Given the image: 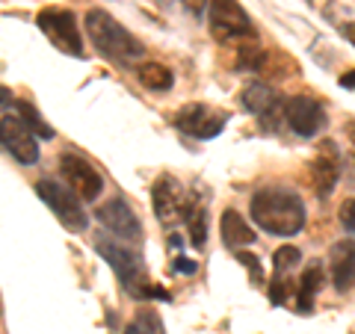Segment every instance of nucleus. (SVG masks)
<instances>
[{
  "label": "nucleus",
  "instance_id": "f257e3e1",
  "mask_svg": "<svg viewBox=\"0 0 355 334\" xmlns=\"http://www.w3.org/2000/svg\"><path fill=\"white\" fill-rule=\"evenodd\" d=\"M252 219L275 237H293L305 228V202L291 189H261L252 195Z\"/></svg>",
  "mask_w": 355,
  "mask_h": 334
},
{
  "label": "nucleus",
  "instance_id": "f03ea898",
  "mask_svg": "<svg viewBox=\"0 0 355 334\" xmlns=\"http://www.w3.org/2000/svg\"><path fill=\"white\" fill-rule=\"evenodd\" d=\"M86 33H89V39H92V44L104 53L107 60L130 62V60H139L142 53H146L142 42L137 36H130V33L121 27L113 15H107L104 9H92V12H86Z\"/></svg>",
  "mask_w": 355,
  "mask_h": 334
},
{
  "label": "nucleus",
  "instance_id": "7ed1b4c3",
  "mask_svg": "<svg viewBox=\"0 0 355 334\" xmlns=\"http://www.w3.org/2000/svg\"><path fill=\"white\" fill-rule=\"evenodd\" d=\"M207 21L219 42H246L254 36L252 18L237 0H207Z\"/></svg>",
  "mask_w": 355,
  "mask_h": 334
},
{
  "label": "nucleus",
  "instance_id": "20e7f679",
  "mask_svg": "<svg viewBox=\"0 0 355 334\" xmlns=\"http://www.w3.org/2000/svg\"><path fill=\"white\" fill-rule=\"evenodd\" d=\"M36 193H39L42 202L53 210V216H57L69 231H74V234L86 231L89 219H86V213H83L80 195H77L74 189H65L62 184L51 181V177H42V181L36 184Z\"/></svg>",
  "mask_w": 355,
  "mask_h": 334
},
{
  "label": "nucleus",
  "instance_id": "39448f33",
  "mask_svg": "<svg viewBox=\"0 0 355 334\" xmlns=\"http://www.w3.org/2000/svg\"><path fill=\"white\" fill-rule=\"evenodd\" d=\"M36 24L42 27V33L51 39L53 48L65 51L69 57H83V39H80V27H77V18L69 9H57L48 6L42 9Z\"/></svg>",
  "mask_w": 355,
  "mask_h": 334
},
{
  "label": "nucleus",
  "instance_id": "423d86ee",
  "mask_svg": "<svg viewBox=\"0 0 355 334\" xmlns=\"http://www.w3.org/2000/svg\"><path fill=\"white\" fill-rule=\"evenodd\" d=\"M95 252L101 254V258L113 266V272L121 284H125V290L130 296H137V299H146V290L142 287H148L146 281H142V270H139V261H137V254H133L128 246H119V243L113 240H107V237H98L95 240Z\"/></svg>",
  "mask_w": 355,
  "mask_h": 334
},
{
  "label": "nucleus",
  "instance_id": "0eeeda50",
  "mask_svg": "<svg viewBox=\"0 0 355 334\" xmlns=\"http://www.w3.org/2000/svg\"><path fill=\"white\" fill-rule=\"evenodd\" d=\"M0 142H3V148L18 163H24V166L39 163V139L18 113H6L0 118Z\"/></svg>",
  "mask_w": 355,
  "mask_h": 334
},
{
  "label": "nucleus",
  "instance_id": "6e6552de",
  "mask_svg": "<svg viewBox=\"0 0 355 334\" xmlns=\"http://www.w3.org/2000/svg\"><path fill=\"white\" fill-rule=\"evenodd\" d=\"M60 169L65 175V181H69V186L83 198V202H95V198L104 193L101 175H98L95 166L89 160H83L80 154H62V157H60Z\"/></svg>",
  "mask_w": 355,
  "mask_h": 334
},
{
  "label": "nucleus",
  "instance_id": "1a4fd4ad",
  "mask_svg": "<svg viewBox=\"0 0 355 334\" xmlns=\"http://www.w3.org/2000/svg\"><path fill=\"white\" fill-rule=\"evenodd\" d=\"M284 116L299 137H317L326 128V109L308 95H293L284 101Z\"/></svg>",
  "mask_w": 355,
  "mask_h": 334
},
{
  "label": "nucleus",
  "instance_id": "9d476101",
  "mask_svg": "<svg viewBox=\"0 0 355 334\" xmlns=\"http://www.w3.org/2000/svg\"><path fill=\"white\" fill-rule=\"evenodd\" d=\"M225 121H228L225 113H216V109H210L205 104H187L181 113H178L175 125H178V130H184L187 137L210 139V137H216V133L225 128Z\"/></svg>",
  "mask_w": 355,
  "mask_h": 334
},
{
  "label": "nucleus",
  "instance_id": "9b49d317",
  "mask_svg": "<svg viewBox=\"0 0 355 334\" xmlns=\"http://www.w3.org/2000/svg\"><path fill=\"white\" fill-rule=\"evenodd\" d=\"M151 204H154V213H157V219L163 222V225H172V222L178 216H184L187 207H190L181 184L169 175L157 177V184L151 186Z\"/></svg>",
  "mask_w": 355,
  "mask_h": 334
},
{
  "label": "nucleus",
  "instance_id": "f8f14e48",
  "mask_svg": "<svg viewBox=\"0 0 355 334\" xmlns=\"http://www.w3.org/2000/svg\"><path fill=\"white\" fill-rule=\"evenodd\" d=\"M95 216L107 231H113V234H119V237H125V240H139L142 237L139 219H137L133 207L125 202V198H110L107 204L98 207Z\"/></svg>",
  "mask_w": 355,
  "mask_h": 334
},
{
  "label": "nucleus",
  "instance_id": "ddd939ff",
  "mask_svg": "<svg viewBox=\"0 0 355 334\" xmlns=\"http://www.w3.org/2000/svg\"><path fill=\"white\" fill-rule=\"evenodd\" d=\"M338 181H340V154L335 148V142H323V151L311 163V186H314V193L320 198H329Z\"/></svg>",
  "mask_w": 355,
  "mask_h": 334
},
{
  "label": "nucleus",
  "instance_id": "4468645a",
  "mask_svg": "<svg viewBox=\"0 0 355 334\" xmlns=\"http://www.w3.org/2000/svg\"><path fill=\"white\" fill-rule=\"evenodd\" d=\"M329 272L331 284L340 293H347L355 287V240H338L329 252Z\"/></svg>",
  "mask_w": 355,
  "mask_h": 334
},
{
  "label": "nucleus",
  "instance_id": "2eb2a0df",
  "mask_svg": "<svg viewBox=\"0 0 355 334\" xmlns=\"http://www.w3.org/2000/svg\"><path fill=\"white\" fill-rule=\"evenodd\" d=\"M219 231H222V246L234 249V252H240L243 246H252V243L258 240L254 237V231H252V225L237 213V210H225V213H222Z\"/></svg>",
  "mask_w": 355,
  "mask_h": 334
},
{
  "label": "nucleus",
  "instance_id": "dca6fc26",
  "mask_svg": "<svg viewBox=\"0 0 355 334\" xmlns=\"http://www.w3.org/2000/svg\"><path fill=\"white\" fill-rule=\"evenodd\" d=\"M320 287H323V266L317 261V263L305 266V272L296 284V310L299 314H311V310H314V296L320 293Z\"/></svg>",
  "mask_w": 355,
  "mask_h": 334
},
{
  "label": "nucleus",
  "instance_id": "f3484780",
  "mask_svg": "<svg viewBox=\"0 0 355 334\" xmlns=\"http://www.w3.org/2000/svg\"><path fill=\"white\" fill-rule=\"evenodd\" d=\"M137 80L146 89H151V92H166V89H172L175 74L160 62H146L137 69Z\"/></svg>",
  "mask_w": 355,
  "mask_h": 334
},
{
  "label": "nucleus",
  "instance_id": "a211bd4d",
  "mask_svg": "<svg viewBox=\"0 0 355 334\" xmlns=\"http://www.w3.org/2000/svg\"><path fill=\"white\" fill-rule=\"evenodd\" d=\"M184 219H187V231H190V243H193L196 249H202L205 240H207V216H205V207H198L196 202H190Z\"/></svg>",
  "mask_w": 355,
  "mask_h": 334
},
{
  "label": "nucleus",
  "instance_id": "6ab92c4d",
  "mask_svg": "<svg viewBox=\"0 0 355 334\" xmlns=\"http://www.w3.org/2000/svg\"><path fill=\"white\" fill-rule=\"evenodd\" d=\"M12 113H18L21 118H24L27 125H30V130H36L42 139H51V137H53V130H51L48 125H44V121H42V116H39L36 109H33L27 101H15V104H12Z\"/></svg>",
  "mask_w": 355,
  "mask_h": 334
},
{
  "label": "nucleus",
  "instance_id": "aec40b11",
  "mask_svg": "<svg viewBox=\"0 0 355 334\" xmlns=\"http://www.w3.org/2000/svg\"><path fill=\"white\" fill-rule=\"evenodd\" d=\"M299 261H302V252H299L296 246H282V249H275V254H272L275 272H287V270H291V266H296Z\"/></svg>",
  "mask_w": 355,
  "mask_h": 334
},
{
  "label": "nucleus",
  "instance_id": "412c9836",
  "mask_svg": "<svg viewBox=\"0 0 355 334\" xmlns=\"http://www.w3.org/2000/svg\"><path fill=\"white\" fill-rule=\"evenodd\" d=\"M237 261L246 266V272L252 275V281H254V284H263V270H261V261L254 258V254H249V252H237Z\"/></svg>",
  "mask_w": 355,
  "mask_h": 334
},
{
  "label": "nucleus",
  "instance_id": "4be33fe9",
  "mask_svg": "<svg viewBox=\"0 0 355 334\" xmlns=\"http://www.w3.org/2000/svg\"><path fill=\"white\" fill-rule=\"evenodd\" d=\"M137 326L146 334H163V322H160L157 314H151V310H142V314L137 317Z\"/></svg>",
  "mask_w": 355,
  "mask_h": 334
},
{
  "label": "nucleus",
  "instance_id": "5701e85b",
  "mask_svg": "<svg viewBox=\"0 0 355 334\" xmlns=\"http://www.w3.org/2000/svg\"><path fill=\"white\" fill-rule=\"evenodd\" d=\"M287 293H291V281H287V278H275L272 287H270V302L272 305H282L284 299H287Z\"/></svg>",
  "mask_w": 355,
  "mask_h": 334
},
{
  "label": "nucleus",
  "instance_id": "b1692460",
  "mask_svg": "<svg viewBox=\"0 0 355 334\" xmlns=\"http://www.w3.org/2000/svg\"><path fill=\"white\" fill-rule=\"evenodd\" d=\"M340 222L349 234H355V198H349V202L340 207Z\"/></svg>",
  "mask_w": 355,
  "mask_h": 334
},
{
  "label": "nucleus",
  "instance_id": "393cba45",
  "mask_svg": "<svg viewBox=\"0 0 355 334\" xmlns=\"http://www.w3.org/2000/svg\"><path fill=\"white\" fill-rule=\"evenodd\" d=\"M172 270H175V272H184V275H193L198 266H196V261H190V258H175V261H172Z\"/></svg>",
  "mask_w": 355,
  "mask_h": 334
},
{
  "label": "nucleus",
  "instance_id": "a878e982",
  "mask_svg": "<svg viewBox=\"0 0 355 334\" xmlns=\"http://www.w3.org/2000/svg\"><path fill=\"white\" fill-rule=\"evenodd\" d=\"M343 89H352V92H355V69L352 71H347V74H340V80H338Z\"/></svg>",
  "mask_w": 355,
  "mask_h": 334
},
{
  "label": "nucleus",
  "instance_id": "bb28decb",
  "mask_svg": "<svg viewBox=\"0 0 355 334\" xmlns=\"http://www.w3.org/2000/svg\"><path fill=\"white\" fill-rule=\"evenodd\" d=\"M181 3H187V9H193V12H202L207 6V0H181Z\"/></svg>",
  "mask_w": 355,
  "mask_h": 334
},
{
  "label": "nucleus",
  "instance_id": "cd10ccee",
  "mask_svg": "<svg viewBox=\"0 0 355 334\" xmlns=\"http://www.w3.org/2000/svg\"><path fill=\"white\" fill-rule=\"evenodd\" d=\"M347 139L352 146V160H355V121H349V125H347Z\"/></svg>",
  "mask_w": 355,
  "mask_h": 334
},
{
  "label": "nucleus",
  "instance_id": "c85d7f7f",
  "mask_svg": "<svg viewBox=\"0 0 355 334\" xmlns=\"http://www.w3.org/2000/svg\"><path fill=\"white\" fill-rule=\"evenodd\" d=\"M340 33H343V36H347V39L355 44V24H343V27H340Z\"/></svg>",
  "mask_w": 355,
  "mask_h": 334
},
{
  "label": "nucleus",
  "instance_id": "c756f323",
  "mask_svg": "<svg viewBox=\"0 0 355 334\" xmlns=\"http://www.w3.org/2000/svg\"><path fill=\"white\" fill-rule=\"evenodd\" d=\"M125 334H146V331H142L139 326H137V322H133V326H128V331Z\"/></svg>",
  "mask_w": 355,
  "mask_h": 334
}]
</instances>
